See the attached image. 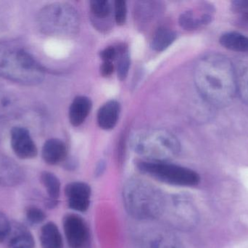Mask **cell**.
<instances>
[{
  "label": "cell",
  "mask_w": 248,
  "mask_h": 248,
  "mask_svg": "<svg viewBox=\"0 0 248 248\" xmlns=\"http://www.w3.org/2000/svg\"><path fill=\"white\" fill-rule=\"evenodd\" d=\"M194 80L202 99L214 107L228 106L237 95L233 63L221 54L201 57L194 68Z\"/></svg>",
  "instance_id": "1"
},
{
  "label": "cell",
  "mask_w": 248,
  "mask_h": 248,
  "mask_svg": "<svg viewBox=\"0 0 248 248\" xmlns=\"http://www.w3.org/2000/svg\"><path fill=\"white\" fill-rule=\"evenodd\" d=\"M166 199L160 189L144 179H130L124 186L125 210L131 217L140 221H150L161 217Z\"/></svg>",
  "instance_id": "2"
},
{
  "label": "cell",
  "mask_w": 248,
  "mask_h": 248,
  "mask_svg": "<svg viewBox=\"0 0 248 248\" xmlns=\"http://www.w3.org/2000/svg\"><path fill=\"white\" fill-rule=\"evenodd\" d=\"M131 146L144 161L163 163L175 158L181 151L179 140L162 129L143 130L133 134Z\"/></svg>",
  "instance_id": "3"
},
{
  "label": "cell",
  "mask_w": 248,
  "mask_h": 248,
  "mask_svg": "<svg viewBox=\"0 0 248 248\" xmlns=\"http://www.w3.org/2000/svg\"><path fill=\"white\" fill-rule=\"evenodd\" d=\"M45 76L43 67L24 50L0 48V77L24 85H36Z\"/></svg>",
  "instance_id": "4"
},
{
  "label": "cell",
  "mask_w": 248,
  "mask_h": 248,
  "mask_svg": "<svg viewBox=\"0 0 248 248\" xmlns=\"http://www.w3.org/2000/svg\"><path fill=\"white\" fill-rule=\"evenodd\" d=\"M42 33L52 36H70L79 29V16L74 7L67 3H52L44 7L37 17Z\"/></svg>",
  "instance_id": "5"
},
{
  "label": "cell",
  "mask_w": 248,
  "mask_h": 248,
  "mask_svg": "<svg viewBox=\"0 0 248 248\" xmlns=\"http://www.w3.org/2000/svg\"><path fill=\"white\" fill-rule=\"evenodd\" d=\"M137 167L146 176L172 186L189 187L197 186L201 182L199 174L195 170L169 162L155 163L143 160L137 163Z\"/></svg>",
  "instance_id": "6"
},
{
  "label": "cell",
  "mask_w": 248,
  "mask_h": 248,
  "mask_svg": "<svg viewBox=\"0 0 248 248\" xmlns=\"http://www.w3.org/2000/svg\"><path fill=\"white\" fill-rule=\"evenodd\" d=\"M166 215L175 228L182 231H190L199 221V213L194 202L183 195L166 197L163 215Z\"/></svg>",
  "instance_id": "7"
},
{
  "label": "cell",
  "mask_w": 248,
  "mask_h": 248,
  "mask_svg": "<svg viewBox=\"0 0 248 248\" xmlns=\"http://www.w3.org/2000/svg\"><path fill=\"white\" fill-rule=\"evenodd\" d=\"M63 230L69 248H92L88 225L80 215L74 214L65 215Z\"/></svg>",
  "instance_id": "8"
},
{
  "label": "cell",
  "mask_w": 248,
  "mask_h": 248,
  "mask_svg": "<svg viewBox=\"0 0 248 248\" xmlns=\"http://www.w3.org/2000/svg\"><path fill=\"white\" fill-rule=\"evenodd\" d=\"M140 248H185L172 231L164 228H153L141 236Z\"/></svg>",
  "instance_id": "9"
},
{
  "label": "cell",
  "mask_w": 248,
  "mask_h": 248,
  "mask_svg": "<svg viewBox=\"0 0 248 248\" xmlns=\"http://www.w3.org/2000/svg\"><path fill=\"white\" fill-rule=\"evenodd\" d=\"M10 140L13 152L19 158L30 160L37 155V147L26 128L23 127L13 128L10 132Z\"/></svg>",
  "instance_id": "10"
},
{
  "label": "cell",
  "mask_w": 248,
  "mask_h": 248,
  "mask_svg": "<svg viewBox=\"0 0 248 248\" xmlns=\"http://www.w3.org/2000/svg\"><path fill=\"white\" fill-rule=\"evenodd\" d=\"M65 194L68 207L73 211L83 213L90 208L92 190L87 183L79 182L68 183Z\"/></svg>",
  "instance_id": "11"
},
{
  "label": "cell",
  "mask_w": 248,
  "mask_h": 248,
  "mask_svg": "<svg viewBox=\"0 0 248 248\" xmlns=\"http://www.w3.org/2000/svg\"><path fill=\"white\" fill-rule=\"evenodd\" d=\"M25 173L17 163L5 157L0 156V186L13 187L23 183Z\"/></svg>",
  "instance_id": "12"
},
{
  "label": "cell",
  "mask_w": 248,
  "mask_h": 248,
  "mask_svg": "<svg viewBox=\"0 0 248 248\" xmlns=\"http://www.w3.org/2000/svg\"><path fill=\"white\" fill-rule=\"evenodd\" d=\"M6 240L7 248H35V240L31 233L26 226L18 223L11 224Z\"/></svg>",
  "instance_id": "13"
},
{
  "label": "cell",
  "mask_w": 248,
  "mask_h": 248,
  "mask_svg": "<svg viewBox=\"0 0 248 248\" xmlns=\"http://www.w3.org/2000/svg\"><path fill=\"white\" fill-rule=\"evenodd\" d=\"M237 94L248 106V55L237 57L233 63Z\"/></svg>",
  "instance_id": "14"
},
{
  "label": "cell",
  "mask_w": 248,
  "mask_h": 248,
  "mask_svg": "<svg viewBox=\"0 0 248 248\" xmlns=\"http://www.w3.org/2000/svg\"><path fill=\"white\" fill-rule=\"evenodd\" d=\"M42 155L46 164L50 165L59 164L66 157V146L61 140L57 138L49 139L44 144Z\"/></svg>",
  "instance_id": "15"
},
{
  "label": "cell",
  "mask_w": 248,
  "mask_h": 248,
  "mask_svg": "<svg viewBox=\"0 0 248 248\" xmlns=\"http://www.w3.org/2000/svg\"><path fill=\"white\" fill-rule=\"evenodd\" d=\"M120 114V105L116 100H111L105 103L97 114L99 126L104 130H111L116 126Z\"/></svg>",
  "instance_id": "16"
},
{
  "label": "cell",
  "mask_w": 248,
  "mask_h": 248,
  "mask_svg": "<svg viewBox=\"0 0 248 248\" xmlns=\"http://www.w3.org/2000/svg\"><path fill=\"white\" fill-rule=\"evenodd\" d=\"M92 109V101L86 96H78L73 100L69 109V119L71 125L80 126L84 123Z\"/></svg>",
  "instance_id": "17"
},
{
  "label": "cell",
  "mask_w": 248,
  "mask_h": 248,
  "mask_svg": "<svg viewBox=\"0 0 248 248\" xmlns=\"http://www.w3.org/2000/svg\"><path fill=\"white\" fill-rule=\"evenodd\" d=\"M41 182L48 195L46 206L49 208H55L58 205L61 194V182L59 179L53 173L45 171L41 174Z\"/></svg>",
  "instance_id": "18"
},
{
  "label": "cell",
  "mask_w": 248,
  "mask_h": 248,
  "mask_svg": "<svg viewBox=\"0 0 248 248\" xmlns=\"http://www.w3.org/2000/svg\"><path fill=\"white\" fill-rule=\"evenodd\" d=\"M39 240L42 248H63L61 231L53 222H48L42 226Z\"/></svg>",
  "instance_id": "19"
},
{
  "label": "cell",
  "mask_w": 248,
  "mask_h": 248,
  "mask_svg": "<svg viewBox=\"0 0 248 248\" xmlns=\"http://www.w3.org/2000/svg\"><path fill=\"white\" fill-rule=\"evenodd\" d=\"M219 42L226 49L248 55V37L243 33L227 32L221 35Z\"/></svg>",
  "instance_id": "20"
},
{
  "label": "cell",
  "mask_w": 248,
  "mask_h": 248,
  "mask_svg": "<svg viewBox=\"0 0 248 248\" xmlns=\"http://www.w3.org/2000/svg\"><path fill=\"white\" fill-rule=\"evenodd\" d=\"M212 18L211 12H208V10L201 14H197L195 12L189 10L181 15L179 24L186 30H194L200 26L211 23Z\"/></svg>",
  "instance_id": "21"
},
{
  "label": "cell",
  "mask_w": 248,
  "mask_h": 248,
  "mask_svg": "<svg viewBox=\"0 0 248 248\" xmlns=\"http://www.w3.org/2000/svg\"><path fill=\"white\" fill-rule=\"evenodd\" d=\"M20 112L17 99L13 95L0 90V119L11 118Z\"/></svg>",
  "instance_id": "22"
},
{
  "label": "cell",
  "mask_w": 248,
  "mask_h": 248,
  "mask_svg": "<svg viewBox=\"0 0 248 248\" xmlns=\"http://www.w3.org/2000/svg\"><path fill=\"white\" fill-rule=\"evenodd\" d=\"M176 34L171 29L162 27L157 29L152 39L151 46L154 50L162 52L173 44Z\"/></svg>",
  "instance_id": "23"
},
{
  "label": "cell",
  "mask_w": 248,
  "mask_h": 248,
  "mask_svg": "<svg viewBox=\"0 0 248 248\" xmlns=\"http://www.w3.org/2000/svg\"><path fill=\"white\" fill-rule=\"evenodd\" d=\"M118 55V75L121 80H125L128 75L130 68V56L128 49L125 47H119L117 49Z\"/></svg>",
  "instance_id": "24"
},
{
  "label": "cell",
  "mask_w": 248,
  "mask_h": 248,
  "mask_svg": "<svg viewBox=\"0 0 248 248\" xmlns=\"http://www.w3.org/2000/svg\"><path fill=\"white\" fill-rule=\"evenodd\" d=\"M90 7L93 16L97 18H106L111 13L112 7L107 0H94L90 2Z\"/></svg>",
  "instance_id": "25"
},
{
  "label": "cell",
  "mask_w": 248,
  "mask_h": 248,
  "mask_svg": "<svg viewBox=\"0 0 248 248\" xmlns=\"http://www.w3.org/2000/svg\"><path fill=\"white\" fill-rule=\"evenodd\" d=\"M26 218L30 225H38L45 221L46 214L38 207L29 206L26 210Z\"/></svg>",
  "instance_id": "26"
},
{
  "label": "cell",
  "mask_w": 248,
  "mask_h": 248,
  "mask_svg": "<svg viewBox=\"0 0 248 248\" xmlns=\"http://www.w3.org/2000/svg\"><path fill=\"white\" fill-rule=\"evenodd\" d=\"M115 20L118 25L122 26L126 20V3L124 0H117L114 4Z\"/></svg>",
  "instance_id": "27"
},
{
  "label": "cell",
  "mask_w": 248,
  "mask_h": 248,
  "mask_svg": "<svg viewBox=\"0 0 248 248\" xmlns=\"http://www.w3.org/2000/svg\"><path fill=\"white\" fill-rule=\"evenodd\" d=\"M11 228V223L5 214L0 211V243L7 239Z\"/></svg>",
  "instance_id": "28"
},
{
  "label": "cell",
  "mask_w": 248,
  "mask_h": 248,
  "mask_svg": "<svg viewBox=\"0 0 248 248\" xmlns=\"http://www.w3.org/2000/svg\"><path fill=\"white\" fill-rule=\"evenodd\" d=\"M232 10L248 19V0H237L232 2Z\"/></svg>",
  "instance_id": "29"
},
{
  "label": "cell",
  "mask_w": 248,
  "mask_h": 248,
  "mask_svg": "<svg viewBox=\"0 0 248 248\" xmlns=\"http://www.w3.org/2000/svg\"><path fill=\"white\" fill-rule=\"evenodd\" d=\"M103 62L107 61V62H113V60L118 56V51L114 47H108L106 49L103 50L100 53Z\"/></svg>",
  "instance_id": "30"
},
{
  "label": "cell",
  "mask_w": 248,
  "mask_h": 248,
  "mask_svg": "<svg viewBox=\"0 0 248 248\" xmlns=\"http://www.w3.org/2000/svg\"><path fill=\"white\" fill-rule=\"evenodd\" d=\"M100 70H101V74L103 77H109L113 74V71H114V66L112 62L105 61L102 64Z\"/></svg>",
  "instance_id": "31"
}]
</instances>
